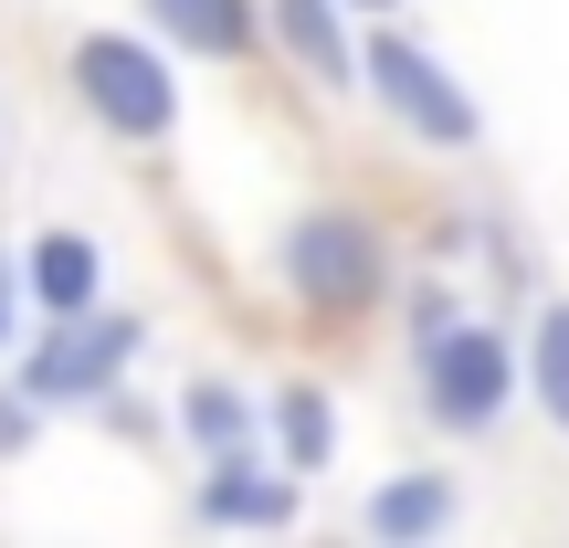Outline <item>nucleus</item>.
<instances>
[{"label":"nucleus","mask_w":569,"mask_h":548,"mask_svg":"<svg viewBox=\"0 0 569 548\" xmlns=\"http://www.w3.org/2000/svg\"><path fill=\"white\" fill-rule=\"evenodd\" d=\"M538 401H549V422L569 432V306L538 317Z\"/></svg>","instance_id":"ddd939ff"},{"label":"nucleus","mask_w":569,"mask_h":548,"mask_svg":"<svg viewBox=\"0 0 569 548\" xmlns=\"http://www.w3.org/2000/svg\"><path fill=\"white\" fill-rule=\"evenodd\" d=\"M127 348H138L127 317H53V338H42V359L21 369V390H32V401H96V390L127 369Z\"/></svg>","instance_id":"20e7f679"},{"label":"nucleus","mask_w":569,"mask_h":548,"mask_svg":"<svg viewBox=\"0 0 569 548\" xmlns=\"http://www.w3.org/2000/svg\"><path fill=\"white\" fill-rule=\"evenodd\" d=\"M369 11H390V0H369Z\"/></svg>","instance_id":"dca6fc26"},{"label":"nucleus","mask_w":569,"mask_h":548,"mask_svg":"<svg viewBox=\"0 0 569 548\" xmlns=\"http://www.w3.org/2000/svg\"><path fill=\"white\" fill-rule=\"evenodd\" d=\"M21 444V401H0V454H11Z\"/></svg>","instance_id":"4468645a"},{"label":"nucleus","mask_w":569,"mask_h":548,"mask_svg":"<svg viewBox=\"0 0 569 548\" xmlns=\"http://www.w3.org/2000/svg\"><path fill=\"white\" fill-rule=\"evenodd\" d=\"M453 517V486H432V475H411V486H380L369 496V538H432Z\"/></svg>","instance_id":"9d476101"},{"label":"nucleus","mask_w":569,"mask_h":548,"mask_svg":"<svg viewBox=\"0 0 569 548\" xmlns=\"http://www.w3.org/2000/svg\"><path fill=\"white\" fill-rule=\"evenodd\" d=\"M32 296L53 306V317H84V306H96V243H84V232H42L32 243Z\"/></svg>","instance_id":"423d86ee"},{"label":"nucleus","mask_w":569,"mask_h":548,"mask_svg":"<svg viewBox=\"0 0 569 548\" xmlns=\"http://www.w3.org/2000/svg\"><path fill=\"white\" fill-rule=\"evenodd\" d=\"M180 422H190V444L211 454V465H243V432H253V411H243V390H222V380H201L180 401Z\"/></svg>","instance_id":"6e6552de"},{"label":"nucleus","mask_w":569,"mask_h":548,"mask_svg":"<svg viewBox=\"0 0 569 548\" xmlns=\"http://www.w3.org/2000/svg\"><path fill=\"white\" fill-rule=\"evenodd\" d=\"M507 348L486 338V327H465V338H432V422L453 432H486L496 411H507Z\"/></svg>","instance_id":"39448f33"},{"label":"nucleus","mask_w":569,"mask_h":548,"mask_svg":"<svg viewBox=\"0 0 569 548\" xmlns=\"http://www.w3.org/2000/svg\"><path fill=\"white\" fill-rule=\"evenodd\" d=\"M284 275L317 306H369L380 296V253H369V232L348 222V211H306V222L284 232Z\"/></svg>","instance_id":"7ed1b4c3"},{"label":"nucleus","mask_w":569,"mask_h":548,"mask_svg":"<svg viewBox=\"0 0 569 548\" xmlns=\"http://www.w3.org/2000/svg\"><path fill=\"white\" fill-rule=\"evenodd\" d=\"M0 327H11V265H0Z\"/></svg>","instance_id":"2eb2a0df"},{"label":"nucleus","mask_w":569,"mask_h":548,"mask_svg":"<svg viewBox=\"0 0 569 548\" xmlns=\"http://www.w3.org/2000/svg\"><path fill=\"white\" fill-rule=\"evenodd\" d=\"M359 74L380 84V106H390V117H401V127H411L422 148H475V138H486L475 96H465V84H453V74H443V63H432V53H422L411 32H369Z\"/></svg>","instance_id":"f257e3e1"},{"label":"nucleus","mask_w":569,"mask_h":548,"mask_svg":"<svg viewBox=\"0 0 569 548\" xmlns=\"http://www.w3.org/2000/svg\"><path fill=\"white\" fill-rule=\"evenodd\" d=\"M74 84H84V106H96L106 127H127V138H159V127L180 117L159 53H138V42H117V32H84L74 42Z\"/></svg>","instance_id":"f03ea898"},{"label":"nucleus","mask_w":569,"mask_h":548,"mask_svg":"<svg viewBox=\"0 0 569 548\" xmlns=\"http://www.w3.org/2000/svg\"><path fill=\"white\" fill-rule=\"evenodd\" d=\"M201 517H211V528H284V486H253V475H211V486H201Z\"/></svg>","instance_id":"9b49d317"},{"label":"nucleus","mask_w":569,"mask_h":548,"mask_svg":"<svg viewBox=\"0 0 569 548\" xmlns=\"http://www.w3.org/2000/svg\"><path fill=\"white\" fill-rule=\"evenodd\" d=\"M159 11L169 42H190V53H243L253 42V0H148Z\"/></svg>","instance_id":"0eeeda50"},{"label":"nucleus","mask_w":569,"mask_h":548,"mask_svg":"<svg viewBox=\"0 0 569 548\" xmlns=\"http://www.w3.org/2000/svg\"><path fill=\"white\" fill-rule=\"evenodd\" d=\"M274 32H284V53H296L306 74H327V84L348 74V42H338V11H327V0H274Z\"/></svg>","instance_id":"1a4fd4ad"},{"label":"nucleus","mask_w":569,"mask_h":548,"mask_svg":"<svg viewBox=\"0 0 569 548\" xmlns=\"http://www.w3.org/2000/svg\"><path fill=\"white\" fill-rule=\"evenodd\" d=\"M274 432H284V465H327V444H338L327 390H284V401H274Z\"/></svg>","instance_id":"f8f14e48"}]
</instances>
